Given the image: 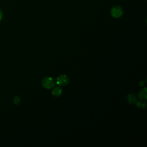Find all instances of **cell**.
Wrapping results in <instances>:
<instances>
[{
	"label": "cell",
	"instance_id": "7a4b0ae2",
	"mask_svg": "<svg viewBox=\"0 0 147 147\" xmlns=\"http://www.w3.org/2000/svg\"><path fill=\"white\" fill-rule=\"evenodd\" d=\"M111 16L115 18H119L123 14V10L119 6H115L111 10Z\"/></svg>",
	"mask_w": 147,
	"mask_h": 147
},
{
	"label": "cell",
	"instance_id": "277c9868",
	"mask_svg": "<svg viewBox=\"0 0 147 147\" xmlns=\"http://www.w3.org/2000/svg\"><path fill=\"white\" fill-rule=\"evenodd\" d=\"M52 94L54 96H60L62 94V88L60 86H56L52 88Z\"/></svg>",
	"mask_w": 147,
	"mask_h": 147
},
{
	"label": "cell",
	"instance_id": "9c48e42d",
	"mask_svg": "<svg viewBox=\"0 0 147 147\" xmlns=\"http://www.w3.org/2000/svg\"><path fill=\"white\" fill-rule=\"evenodd\" d=\"M139 85H140V86H143L144 85V81H140V83H139Z\"/></svg>",
	"mask_w": 147,
	"mask_h": 147
},
{
	"label": "cell",
	"instance_id": "3957f363",
	"mask_svg": "<svg viewBox=\"0 0 147 147\" xmlns=\"http://www.w3.org/2000/svg\"><path fill=\"white\" fill-rule=\"evenodd\" d=\"M56 82L59 86H64L69 83V78L66 75H60L57 78Z\"/></svg>",
	"mask_w": 147,
	"mask_h": 147
},
{
	"label": "cell",
	"instance_id": "8992f818",
	"mask_svg": "<svg viewBox=\"0 0 147 147\" xmlns=\"http://www.w3.org/2000/svg\"><path fill=\"white\" fill-rule=\"evenodd\" d=\"M127 100L129 103L133 104L135 103L137 100V98L136 95L133 94H130L127 96Z\"/></svg>",
	"mask_w": 147,
	"mask_h": 147
},
{
	"label": "cell",
	"instance_id": "52a82bcc",
	"mask_svg": "<svg viewBox=\"0 0 147 147\" xmlns=\"http://www.w3.org/2000/svg\"><path fill=\"white\" fill-rule=\"evenodd\" d=\"M137 107H139V108H141V109H145L146 107V104L145 102H143L141 100H137L136 102L135 103Z\"/></svg>",
	"mask_w": 147,
	"mask_h": 147
},
{
	"label": "cell",
	"instance_id": "5b68a950",
	"mask_svg": "<svg viewBox=\"0 0 147 147\" xmlns=\"http://www.w3.org/2000/svg\"><path fill=\"white\" fill-rule=\"evenodd\" d=\"M138 98L141 100H145L147 98V91H146V88L144 87L142 88L138 94Z\"/></svg>",
	"mask_w": 147,
	"mask_h": 147
},
{
	"label": "cell",
	"instance_id": "30bf717a",
	"mask_svg": "<svg viewBox=\"0 0 147 147\" xmlns=\"http://www.w3.org/2000/svg\"><path fill=\"white\" fill-rule=\"evenodd\" d=\"M2 16H3L2 12L1 10L0 9V21H1V20H2Z\"/></svg>",
	"mask_w": 147,
	"mask_h": 147
},
{
	"label": "cell",
	"instance_id": "6da1fadb",
	"mask_svg": "<svg viewBox=\"0 0 147 147\" xmlns=\"http://www.w3.org/2000/svg\"><path fill=\"white\" fill-rule=\"evenodd\" d=\"M41 84L45 88L51 89L55 86V82L52 77L46 76L42 79Z\"/></svg>",
	"mask_w": 147,
	"mask_h": 147
},
{
	"label": "cell",
	"instance_id": "ba28073f",
	"mask_svg": "<svg viewBox=\"0 0 147 147\" xmlns=\"http://www.w3.org/2000/svg\"><path fill=\"white\" fill-rule=\"evenodd\" d=\"M20 100L21 99L18 96H16L14 98V103L15 105H18L20 102Z\"/></svg>",
	"mask_w": 147,
	"mask_h": 147
}]
</instances>
